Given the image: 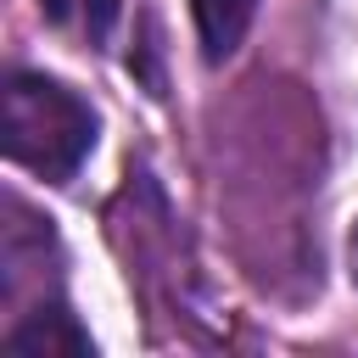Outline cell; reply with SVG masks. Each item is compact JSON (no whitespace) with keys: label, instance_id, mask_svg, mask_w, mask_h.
<instances>
[{"label":"cell","instance_id":"cell-2","mask_svg":"<svg viewBox=\"0 0 358 358\" xmlns=\"http://www.w3.org/2000/svg\"><path fill=\"white\" fill-rule=\"evenodd\" d=\"M11 352L22 358H90V336L78 330V319L62 308V302H39L11 336H6Z\"/></svg>","mask_w":358,"mask_h":358},{"label":"cell","instance_id":"cell-3","mask_svg":"<svg viewBox=\"0 0 358 358\" xmlns=\"http://www.w3.org/2000/svg\"><path fill=\"white\" fill-rule=\"evenodd\" d=\"M190 17H196V39H201V56L218 67L235 56V45L246 39L252 17H257V0H190Z\"/></svg>","mask_w":358,"mask_h":358},{"label":"cell","instance_id":"cell-5","mask_svg":"<svg viewBox=\"0 0 358 358\" xmlns=\"http://www.w3.org/2000/svg\"><path fill=\"white\" fill-rule=\"evenodd\" d=\"M347 274H352V285H358V218H352V235H347Z\"/></svg>","mask_w":358,"mask_h":358},{"label":"cell","instance_id":"cell-4","mask_svg":"<svg viewBox=\"0 0 358 358\" xmlns=\"http://www.w3.org/2000/svg\"><path fill=\"white\" fill-rule=\"evenodd\" d=\"M39 11L56 28H67V34L90 39V45H101L112 34V22H117V0H39Z\"/></svg>","mask_w":358,"mask_h":358},{"label":"cell","instance_id":"cell-1","mask_svg":"<svg viewBox=\"0 0 358 358\" xmlns=\"http://www.w3.org/2000/svg\"><path fill=\"white\" fill-rule=\"evenodd\" d=\"M0 145L17 168L62 185L95 151V112L45 73H11L0 90Z\"/></svg>","mask_w":358,"mask_h":358}]
</instances>
